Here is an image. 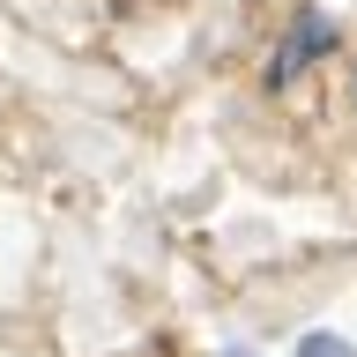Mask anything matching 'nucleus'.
Masks as SVG:
<instances>
[{"mask_svg":"<svg viewBox=\"0 0 357 357\" xmlns=\"http://www.w3.org/2000/svg\"><path fill=\"white\" fill-rule=\"evenodd\" d=\"M335 45H342V22H335L328 8H298V22H290V38L275 45V60H268L261 82H268V89H290L312 60H328Z\"/></svg>","mask_w":357,"mask_h":357,"instance_id":"f257e3e1","label":"nucleus"},{"mask_svg":"<svg viewBox=\"0 0 357 357\" xmlns=\"http://www.w3.org/2000/svg\"><path fill=\"white\" fill-rule=\"evenodd\" d=\"M298 357H357V350H350V342H342L335 328H312L305 342H298Z\"/></svg>","mask_w":357,"mask_h":357,"instance_id":"f03ea898","label":"nucleus"},{"mask_svg":"<svg viewBox=\"0 0 357 357\" xmlns=\"http://www.w3.org/2000/svg\"><path fill=\"white\" fill-rule=\"evenodd\" d=\"M223 357H253V350H223Z\"/></svg>","mask_w":357,"mask_h":357,"instance_id":"7ed1b4c3","label":"nucleus"}]
</instances>
